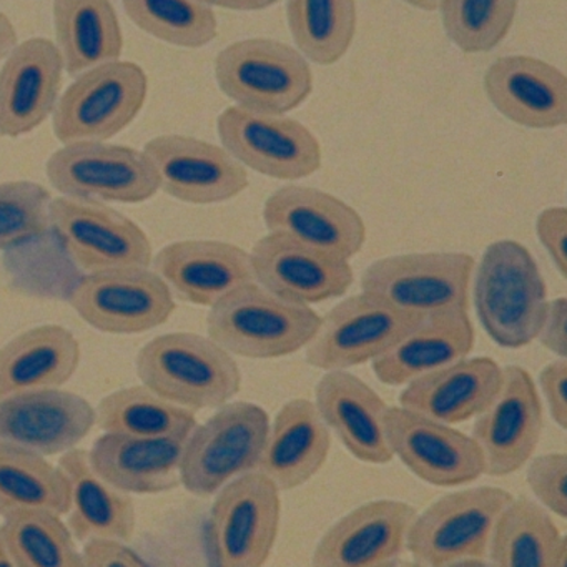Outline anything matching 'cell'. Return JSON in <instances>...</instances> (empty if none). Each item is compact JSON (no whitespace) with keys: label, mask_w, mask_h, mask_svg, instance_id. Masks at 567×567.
I'll list each match as a JSON object with an SVG mask.
<instances>
[{"label":"cell","mask_w":567,"mask_h":567,"mask_svg":"<svg viewBox=\"0 0 567 567\" xmlns=\"http://www.w3.org/2000/svg\"><path fill=\"white\" fill-rule=\"evenodd\" d=\"M519 0H440L444 34L464 54L493 51L509 34Z\"/></svg>","instance_id":"39"},{"label":"cell","mask_w":567,"mask_h":567,"mask_svg":"<svg viewBox=\"0 0 567 567\" xmlns=\"http://www.w3.org/2000/svg\"><path fill=\"white\" fill-rule=\"evenodd\" d=\"M473 347L474 328L467 311L426 315L386 353L373 360V371L388 386H406L424 374L463 360Z\"/></svg>","instance_id":"28"},{"label":"cell","mask_w":567,"mask_h":567,"mask_svg":"<svg viewBox=\"0 0 567 567\" xmlns=\"http://www.w3.org/2000/svg\"><path fill=\"white\" fill-rule=\"evenodd\" d=\"M321 317L255 284L245 285L210 307L208 338L235 357L274 360L307 348Z\"/></svg>","instance_id":"3"},{"label":"cell","mask_w":567,"mask_h":567,"mask_svg":"<svg viewBox=\"0 0 567 567\" xmlns=\"http://www.w3.org/2000/svg\"><path fill=\"white\" fill-rule=\"evenodd\" d=\"M416 509L403 501L361 504L321 537L311 564L318 567H377L393 560L406 546Z\"/></svg>","instance_id":"23"},{"label":"cell","mask_w":567,"mask_h":567,"mask_svg":"<svg viewBox=\"0 0 567 567\" xmlns=\"http://www.w3.org/2000/svg\"><path fill=\"white\" fill-rule=\"evenodd\" d=\"M539 383L554 423H556L560 430H567L566 358H557L553 363L544 367V370L540 371Z\"/></svg>","instance_id":"44"},{"label":"cell","mask_w":567,"mask_h":567,"mask_svg":"<svg viewBox=\"0 0 567 567\" xmlns=\"http://www.w3.org/2000/svg\"><path fill=\"white\" fill-rule=\"evenodd\" d=\"M95 416L105 433L125 436H187L197 426L194 411L164 400L145 384L109 394L95 408Z\"/></svg>","instance_id":"36"},{"label":"cell","mask_w":567,"mask_h":567,"mask_svg":"<svg viewBox=\"0 0 567 567\" xmlns=\"http://www.w3.org/2000/svg\"><path fill=\"white\" fill-rule=\"evenodd\" d=\"M208 8L227 9V11L254 12L264 11L277 4L278 0H202Z\"/></svg>","instance_id":"46"},{"label":"cell","mask_w":567,"mask_h":567,"mask_svg":"<svg viewBox=\"0 0 567 567\" xmlns=\"http://www.w3.org/2000/svg\"><path fill=\"white\" fill-rule=\"evenodd\" d=\"M270 234L285 235L334 257L351 260L367 241V225L341 198L320 188L287 185L265 202Z\"/></svg>","instance_id":"18"},{"label":"cell","mask_w":567,"mask_h":567,"mask_svg":"<svg viewBox=\"0 0 567 567\" xmlns=\"http://www.w3.org/2000/svg\"><path fill=\"white\" fill-rule=\"evenodd\" d=\"M547 303L543 275L524 245L499 240L484 250L474 281V307L494 343L507 350L533 343Z\"/></svg>","instance_id":"1"},{"label":"cell","mask_w":567,"mask_h":567,"mask_svg":"<svg viewBox=\"0 0 567 567\" xmlns=\"http://www.w3.org/2000/svg\"><path fill=\"white\" fill-rule=\"evenodd\" d=\"M147 95V74L134 62L118 59L89 69L59 97L54 135L64 145L107 142L138 117Z\"/></svg>","instance_id":"7"},{"label":"cell","mask_w":567,"mask_h":567,"mask_svg":"<svg viewBox=\"0 0 567 567\" xmlns=\"http://www.w3.org/2000/svg\"><path fill=\"white\" fill-rule=\"evenodd\" d=\"M357 22V0H287V24L297 51L323 68L350 51Z\"/></svg>","instance_id":"35"},{"label":"cell","mask_w":567,"mask_h":567,"mask_svg":"<svg viewBox=\"0 0 567 567\" xmlns=\"http://www.w3.org/2000/svg\"><path fill=\"white\" fill-rule=\"evenodd\" d=\"M250 258L255 281L293 303H323L343 297L353 285L350 260L285 235L268 234L260 238Z\"/></svg>","instance_id":"20"},{"label":"cell","mask_w":567,"mask_h":567,"mask_svg":"<svg viewBox=\"0 0 567 567\" xmlns=\"http://www.w3.org/2000/svg\"><path fill=\"white\" fill-rule=\"evenodd\" d=\"M16 45H18V31L11 19L0 11V61L8 58Z\"/></svg>","instance_id":"47"},{"label":"cell","mask_w":567,"mask_h":567,"mask_svg":"<svg viewBox=\"0 0 567 567\" xmlns=\"http://www.w3.org/2000/svg\"><path fill=\"white\" fill-rule=\"evenodd\" d=\"M52 187L64 197L142 204L158 192L144 152L105 142H78L55 151L45 165Z\"/></svg>","instance_id":"11"},{"label":"cell","mask_w":567,"mask_h":567,"mask_svg":"<svg viewBox=\"0 0 567 567\" xmlns=\"http://www.w3.org/2000/svg\"><path fill=\"white\" fill-rule=\"evenodd\" d=\"M152 261L172 293L198 307H214L231 291L255 284L250 254L227 241H175Z\"/></svg>","instance_id":"24"},{"label":"cell","mask_w":567,"mask_h":567,"mask_svg":"<svg viewBox=\"0 0 567 567\" xmlns=\"http://www.w3.org/2000/svg\"><path fill=\"white\" fill-rule=\"evenodd\" d=\"M52 16L55 45L72 78L122 58L124 34L111 0H54Z\"/></svg>","instance_id":"32"},{"label":"cell","mask_w":567,"mask_h":567,"mask_svg":"<svg viewBox=\"0 0 567 567\" xmlns=\"http://www.w3.org/2000/svg\"><path fill=\"white\" fill-rule=\"evenodd\" d=\"M404 4L411 8L420 9V11L433 12L436 11L440 0H403Z\"/></svg>","instance_id":"49"},{"label":"cell","mask_w":567,"mask_h":567,"mask_svg":"<svg viewBox=\"0 0 567 567\" xmlns=\"http://www.w3.org/2000/svg\"><path fill=\"white\" fill-rule=\"evenodd\" d=\"M423 317L403 313L361 291L331 308L307 344V361L318 370H348L377 360Z\"/></svg>","instance_id":"14"},{"label":"cell","mask_w":567,"mask_h":567,"mask_svg":"<svg viewBox=\"0 0 567 567\" xmlns=\"http://www.w3.org/2000/svg\"><path fill=\"white\" fill-rule=\"evenodd\" d=\"M217 131L221 147L238 164L265 177L295 182L320 171V141L295 118L234 105L221 112Z\"/></svg>","instance_id":"12"},{"label":"cell","mask_w":567,"mask_h":567,"mask_svg":"<svg viewBox=\"0 0 567 567\" xmlns=\"http://www.w3.org/2000/svg\"><path fill=\"white\" fill-rule=\"evenodd\" d=\"M95 424V408L61 388L0 398V441L44 457L68 453Z\"/></svg>","instance_id":"19"},{"label":"cell","mask_w":567,"mask_h":567,"mask_svg":"<svg viewBox=\"0 0 567 567\" xmlns=\"http://www.w3.org/2000/svg\"><path fill=\"white\" fill-rule=\"evenodd\" d=\"M536 234L546 248L560 277H567V210L566 207H550L540 212L536 220Z\"/></svg>","instance_id":"42"},{"label":"cell","mask_w":567,"mask_h":567,"mask_svg":"<svg viewBox=\"0 0 567 567\" xmlns=\"http://www.w3.org/2000/svg\"><path fill=\"white\" fill-rule=\"evenodd\" d=\"M315 406L357 460L370 464L393 460L386 434L390 406L361 378L347 370L327 371L317 384Z\"/></svg>","instance_id":"25"},{"label":"cell","mask_w":567,"mask_h":567,"mask_svg":"<svg viewBox=\"0 0 567 567\" xmlns=\"http://www.w3.org/2000/svg\"><path fill=\"white\" fill-rule=\"evenodd\" d=\"M476 417L471 437L480 447L483 474L519 471L543 436V403L533 377L520 367L503 368L496 396Z\"/></svg>","instance_id":"15"},{"label":"cell","mask_w":567,"mask_h":567,"mask_svg":"<svg viewBox=\"0 0 567 567\" xmlns=\"http://www.w3.org/2000/svg\"><path fill=\"white\" fill-rule=\"evenodd\" d=\"M59 467L68 477L71 494L68 514L72 536L79 540L92 537L131 540L137 520L134 501L95 473L89 451L72 447L62 454Z\"/></svg>","instance_id":"31"},{"label":"cell","mask_w":567,"mask_h":567,"mask_svg":"<svg viewBox=\"0 0 567 567\" xmlns=\"http://www.w3.org/2000/svg\"><path fill=\"white\" fill-rule=\"evenodd\" d=\"M124 9L141 31L175 48H205L218 34L217 16L202 0H124Z\"/></svg>","instance_id":"37"},{"label":"cell","mask_w":567,"mask_h":567,"mask_svg":"<svg viewBox=\"0 0 567 567\" xmlns=\"http://www.w3.org/2000/svg\"><path fill=\"white\" fill-rule=\"evenodd\" d=\"M330 450V427L313 401L295 398L270 423L257 471L270 477L280 491L297 489L320 473Z\"/></svg>","instance_id":"29"},{"label":"cell","mask_w":567,"mask_h":567,"mask_svg":"<svg viewBox=\"0 0 567 567\" xmlns=\"http://www.w3.org/2000/svg\"><path fill=\"white\" fill-rule=\"evenodd\" d=\"M75 313L109 334H141L167 323L175 298L148 267L112 268L85 275L69 295Z\"/></svg>","instance_id":"10"},{"label":"cell","mask_w":567,"mask_h":567,"mask_svg":"<svg viewBox=\"0 0 567 567\" xmlns=\"http://www.w3.org/2000/svg\"><path fill=\"white\" fill-rule=\"evenodd\" d=\"M64 61L55 42H21L0 71V135L22 137L44 124L61 97Z\"/></svg>","instance_id":"21"},{"label":"cell","mask_w":567,"mask_h":567,"mask_svg":"<svg viewBox=\"0 0 567 567\" xmlns=\"http://www.w3.org/2000/svg\"><path fill=\"white\" fill-rule=\"evenodd\" d=\"M514 497L494 486L456 491L414 517L406 546L424 566L476 564L487 557L491 536L504 507Z\"/></svg>","instance_id":"6"},{"label":"cell","mask_w":567,"mask_h":567,"mask_svg":"<svg viewBox=\"0 0 567 567\" xmlns=\"http://www.w3.org/2000/svg\"><path fill=\"white\" fill-rule=\"evenodd\" d=\"M218 89L237 107L285 115L313 92L310 62L285 42L245 39L227 45L215 59Z\"/></svg>","instance_id":"4"},{"label":"cell","mask_w":567,"mask_h":567,"mask_svg":"<svg viewBox=\"0 0 567 567\" xmlns=\"http://www.w3.org/2000/svg\"><path fill=\"white\" fill-rule=\"evenodd\" d=\"M187 437L105 433L89 451V461L102 480L124 493L161 494L181 484Z\"/></svg>","instance_id":"26"},{"label":"cell","mask_w":567,"mask_h":567,"mask_svg":"<svg viewBox=\"0 0 567 567\" xmlns=\"http://www.w3.org/2000/svg\"><path fill=\"white\" fill-rule=\"evenodd\" d=\"M527 484L544 509L559 519L567 517V456L566 453H549L537 456L527 466Z\"/></svg>","instance_id":"41"},{"label":"cell","mask_w":567,"mask_h":567,"mask_svg":"<svg viewBox=\"0 0 567 567\" xmlns=\"http://www.w3.org/2000/svg\"><path fill=\"white\" fill-rule=\"evenodd\" d=\"M135 370L158 396L192 411L220 408L241 390L234 354L212 338L187 331L148 341L138 351Z\"/></svg>","instance_id":"2"},{"label":"cell","mask_w":567,"mask_h":567,"mask_svg":"<svg viewBox=\"0 0 567 567\" xmlns=\"http://www.w3.org/2000/svg\"><path fill=\"white\" fill-rule=\"evenodd\" d=\"M501 380L503 368L496 361L466 357L408 383L400 406L453 426L483 413Z\"/></svg>","instance_id":"27"},{"label":"cell","mask_w":567,"mask_h":567,"mask_svg":"<svg viewBox=\"0 0 567 567\" xmlns=\"http://www.w3.org/2000/svg\"><path fill=\"white\" fill-rule=\"evenodd\" d=\"M483 87L496 111L519 127L554 131L567 124V78L549 62L529 55L497 59Z\"/></svg>","instance_id":"22"},{"label":"cell","mask_w":567,"mask_h":567,"mask_svg":"<svg viewBox=\"0 0 567 567\" xmlns=\"http://www.w3.org/2000/svg\"><path fill=\"white\" fill-rule=\"evenodd\" d=\"M71 507L68 477L41 454L0 441V516L21 511H51L65 516Z\"/></svg>","instance_id":"34"},{"label":"cell","mask_w":567,"mask_h":567,"mask_svg":"<svg viewBox=\"0 0 567 567\" xmlns=\"http://www.w3.org/2000/svg\"><path fill=\"white\" fill-rule=\"evenodd\" d=\"M0 567H18L14 556H12L11 546H9L8 536H6L4 526H0Z\"/></svg>","instance_id":"48"},{"label":"cell","mask_w":567,"mask_h":567,"mask_svg":"<svg viewBox=\"0 0 567 567\" xmlns=\"http://www.w3.org/2000/svg\"><path fill=\"white\" fill-rule=\"evenodd\" d=\"M487 557L497 567H564L566 537L547 509L519 497L501 513Z\"/></svg>","instance_id":"33"},{"label":"cell","mask_w":567,"mask_h":567,"mask_svg":"<svg viewBox=\"0 0 567 567\" xmlns=\"http://www.w3.org/2000/svg\"><path fill=\"white\" fill-rule=\"evenodd\" d=\"M268 433L270 416L264 408L248 401L221 404L188 434L181 483L194 496H214L235 477L257 470Z\"/></svg>","instance_id":"5"},{"label":"cell","mask_w":567,"mask_h":567,"mask_svg":"<svg viewBox=\"0 0 567 567\" xmlns=\"http://www.w3.org/2000/svg\"><path fill=\"white\" fill-rule=\"evenodd\" d=\"M84 567H145L147 560L125 540L115 537H92L82 547Z\"/></svg>","instance_id":"43"},{"label":"cell","mask_w":567,"mask_h":567,"mask_svg":"<svg viewBox=\"0 0 567 567\" xmlns=\"http://www.w3.org/2000/svg\"><path fill=\"white\" fill-rule=\"evenodd\" d=\"M567 300L566 297L554 298L547 303L546 315L536 340L557 358L567 357Z\"/></svg>","instance_id":"45"},{"label":"cell","mask_w":567,"mask_h":567,"mask_svg":"<svg viewBox=\"0 0 567 567\" xmlns=\"http://www.w3.org/2000/svg\"><path fill=\"white\" fill-rule=\"evenodd\" d=\"M386 434L394 456L424 483L456 487L483 476L476 441L451 424L394 406L386 411Z\"/></svg>","instance_id":"17"},{"label":"cell","mask_w":567,"mask_h":567,"mask_svg":"<svg viewBox=\"0 0 567 567\" xmlns=\"http://www.w3.org/2000/svg\"><path fill=\"white\" fill-rule=\"evenodd\" d=\"M474 258L463 251H426L381 258L364 270L361 290L413 317L467 311Z\"/></svg>","instance_id":"8"},{"label":"cell","mask_w":567,"mask_h":567,"mask_svg":"<svg viewBox=\"0 0 567 567\" xmlns=\"http://www.w3.org/2000/svg\"><path fill=\"white\" fill-rule=\"evenodd\" d=\"M52 195L29 181L0 184V251L41 237L51 227Z\"/></svg>","instance_id":"40"},{"label":"cell","mask_w":567,"mask_h":567,"mask_svg":"<svg viewBox=\"0 0 567 567\" xmlns=\"http://www.w3.org/2000/svg\"><path fill=\"white\" fill-rule=\"evenodd\" d=\"M6 536L18 567H84L74 536L51 511H21L6 517Z\"/></svg>","instance_id":"38"},{"label":"cell","mask_w":567,"mask_h":567,"mask_svg":"<svg viewBox=\"0 0 567 567\" xmlns=\"http://www.w3.org/2000/svg\"><path fill=\"white\" fill-rule=\"evenodd\" d=\"M142 152L157 174L158 190L184 204H221L250 184L244 165L224 147L200 138L158 135Z\"/></svg>","instance_id":"16"},{"label":"cell","mask_w":567,"mask_h":567,"mask_svg":"<svg viewBox=\"0 0 567 567\" xmlns=\"http://www.w3.org/2000/svg\"><path fill=\"white\" fill-rule=\"evenodd\" d=\"M280 489L260 471L225 484L208 520L212 560L220 567H260L270 559L280 529Z\"/></svg>","instance_id":"9"},{"label":"cell","mask_w":567,"mask_h":567,"mask_svg":"<svg viewBox=\"0 0 567 567\" xmlns=\"http://www.w3.org/2000/svg\"><path fill=\"white\" fill-rule=\"evenodd\" d=\"M51 227L69 257L87 274L151 267L154 260L148 235L104 202L52 198Z\"/></svg>","instance_id":"13"},{"label":"cell","mask_w":567,"mask_h":567,"mask_svg":"<svg viewBox=\"0 0 567 567\" xmlns=\"http://www.w3.org/2000/svg\"><path fill=\"white\" fill-rule=\"evenodd\" d=\"M81 360V343L61 324L22 331L0 348V398L64 386Z\"/></svg>","instance_id":"30"}]
</instances>
